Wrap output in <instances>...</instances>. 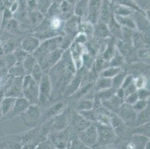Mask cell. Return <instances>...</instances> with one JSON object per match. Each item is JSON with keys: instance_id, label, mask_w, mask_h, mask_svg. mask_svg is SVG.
Here are the masks:
<instances>
[{"instance_id": "4fadbf2b", "label": "cell", "mask_w": 150, "mask_h": 149, "mask_svg": "<svg viewBox=\"0 0 150 149\" xmlns=\"http://www.w3.org/2000/svg\"><path fill=\"white\" fill-rule=\"evenodd\" d=\"M100 102H102V105L105 107L106 110L115 113V111H117V113L118 112L120 107L123 103V99L114 94L107 100L101 101Z\"/></svg>"}, {"instance_id": "74e56055", "label": "cell", "mask_w": 150, "mask_h": 149, "mask_svg": "<svg viewBox=\"0 0 150 149\" xmlns=\"http://www.w3.org/2000/svg\"><path fill=\"white\" fill-rule=\"evenodd\" d=\"M133 11L134 10L132 8L120 5L117 8H115L114 14L120 15V16H131L133 13Z\"/></svg>"}, {"instance_id": "60d3db41", "label": "cell", "mask_w": 150, "mask_h": 149, "mask_svg": "<svg viewBox=\"0 0 150 149\" xmlns=\"http://www.w3.org/2000/svg\"><path fill=\"white\" fill-rule=\"evenodd\" d=\"M149 105V99H138L135 103L132 105V107L136 112H139L144 109Z\"/></svg>"}, {"instance_id": "816d5d0a", "label": "cell", "mask_w": 150, "mask_h": 149, "mask_svg": "<svg viewBox=\"0 0 150 149\" xmlns=\"http://www.w3.org/2000/svg\"><path fill=\"white\" fill-rule=\"evenodd\" d=\"M123 90H124V98L127 96V95H130V94L133 93L137 91V88H136V87L134 86V84L133 83L131 84L130 85L128 86V87H125V88L123 89Z\"/></svg>"}, {"instance_id": "9f6ffc18", "label": "cell", "mask_w": 150, "mask_h": 149, "mask_svg": "<svg viewBox=\"0 0 150 149\" xmlns=\"http://www.w3.org/2000/svg\"><path fill=\"white\" fill-rule=\"evenodd\" d=\"M4 97H5V90L1 89V90H0V102H2V100L3 99Z\"/></svg>"}, {"instance_id": "c3c4849f", "label": "cell", "mask_w": 150, "mask_h": 149, "mask_svg": "<svg viewBox=\"0 0 150 149\" xmlns=\"http://www.w3.org/2000/svg\"><path fill=\"white\" fill-rule=\"evenodd\" d=\"M2 46V49H3L4 54H9V53L13 52L15 50L16 47H15V44L11 42V41H8Z\"/></svg>"}, {"instance_id": "277c9868", "label": "cell", "mask_w": 150, "mask_h": 149, "mask_svg": "<svg viewBox=\"0 0 150 149\" xmlns=\"http://www.w3.org/2000/svg\"><path fill=\"white\" fill-rule=\"evenodd\" d=\"M20 116L25 126L35 127L40 118V110L38 105H31Z\"/></svg>"}, {"instance_id": "680465c9", "label": "cell", "mask_w": 150, "mask_h": 149, "mask_svg": "<svg viewBox=\"0 0 150 149\" xmlns=\"http://www.w3.org/2000/svg\"><path fill=\"white\" fill-rule=\"evenodd\" d=\"M4 54V52H3V49H2V46H0V56L3 55Z\"/></svg>"}, {"instance_id": "7dc6e473", "label": "cell", "mask_w": 150, "mask_h": 149, "mask_svg": "<svg viewBox=\"0 0 150 149\" xmlns=\"http://www.w3.org/2000/svg\"><path fill=\"white\" fill-rule=\"evenodd\" d=\"M137 100H138V96H137V91H136V92L133 93L123 98V102H125L126 104H129V105H133Z\"/></svg>"}, {"instance_id": "8fae6325", "label": "cell", "mask_w": 150, "mask_h": 149, "mask_svg": "<svg viewBox=\"0 0 150 149\" xmlns=\"http://www.w3.org/2000/svg\"><path fill=\"white\" fill-rule=\"evenodd\" d=\"M80 23V16L76 15L68 18L64 25V31L67 35L71 38L76 36L79 31Z\"/></svg>"}, {"instance_id": "db71d44e", "label": "cell", "mask_w": 150, "mask_h": 149, "mask_svg": "<svg viewBox=\"0 0 150 149\" xmlns=\"http://www.w3.org/2000/svg\"><path fill=\"white\" fill-rule=\"evenodd\" d=\"M133 76H131V75H128L127 74V76H125V79H124L123 82H122V85H121V88L125 89V87H128L129 85H130L131 84H132V83H133Z\"/></svg>"}, {"instance_id": "ba28073f", "label": "cell", "mask_w": 150, "mask_h": 149, "mask_svg": "<svg viewBox=\"0 0 150 149\" xmlns=\"http://www.w3.org/2000/svg\"><path fill=\"white\" fill-rule=\"evenodd\" d=\"M31 105L30 102L27 100L26 98L24 97H20V98H17L14 102V105H13L12 110L11 111L10 113L5 116L4 117L5 119H12L13 117H17V116H20L22 113L25 111L28 107Z\"/></svg>"}, {"instance_id": "f35d334b", "label": "cell", "mask_w": 150, "mask_h": 149, "mask_svg": "<svg viewBox=\"0 0 150 149\" xmlns=\"http://www.w3.org/2000/svg\"><path fill=\"white\" fill-rule=\"evenodd\" d=\"M116 2L118 4H120V5L122 6L128 7V8H130L132 9H133L134 11H140V12H144L142 10H140V8L137 6V4L134 2H133L132 0H115Z\"/></svg>"}, {"instance_id": "d4e9b609", "label": "cell", "mask_w": 150, "mask_h": 149, "mask_svg": "<svg viewBox=\"0 0 150 149\" xmlns=\"http://www.w3.org/2000/svg\"><path fill=\"white\" fill-rule=\"evenodd\" d=\"M37 63H38V61H37L36 58H35L33 54H27L26 57L22 61V65H23V69L25 70V75H30L31 70H32V69H33V67Z\"/></svg>"}, {"instance_id": "7c38bea8", "label": "cell", "mask_w": 150, "mask_h": 149, "mask_svg": "<svg viewBox=\"0 0 150 149\" xmlns=\"http://www.w3.org/2000/svg\"><path fill=\"white\" fill-rule=\"evenodd\" d=\"M40 40L35 36H28L23 39L21 48L28 54H32L40 46Z\"/></svg>"}, {"instance_id": "f6af8a7d", "label": "cell", "mask_w": 150, "mask_h": 149, "mask_svg": "<svg viewBox=\"0 0 150 149\" xmlns=\"http://www.w3.org/2000/svg\"><path fill=\"white\" fill-rule=\"evenodd\" d=\"M13 54L15 55L16 58H17V62H22L23 59L26 57L28 53L25 51H24L21 47L20 48H16L14 51L13 52Z\"/></svg>"}, {"instance_id": "8992f818", "label": "cell", "mask_w": 150, "mask_h": 149, "mask_svg": "<svg viewBox=\"0 0 150 149\" xmlns=\"http://www.w3.org/2000/svg\"><path fill=\"white\" fill-rule=\"evenodd\" d=\"M97 128L96 125L91 124L89 127L80 132L79 139L88 148L96 145L97 143Z\"/></svg>"}, {"instance_id": "5b68a950", "label": "cell", "mask_w": 150, "mask_h": 149, "mask_svg": "<svg viewBox=\"0 0 150 149\" xmlns=\"http://www.w3.org/2000/svg\"><path fill=\"white\" fill-rule=\"evenodd\" d=\"M38 85H39V104L46 103L51 97L52 90L51 81L47 72L43 74Z\"/></svg>"}, {"instance_id": "7402d4cb", "label": "cell", "mask_w": 150, "mask_h": 149, "mask_svg": "<svg viewBox=\"0 0 150 149\" xmlns=\"http://www.w3.org/2000/svg\"><path fill=\"white\" fill-rule=\"evenodd\" d=\"M114 18L117 22L122 27H126L131 29L136 30L137 27L134 21L132 16H120V15L114 14Z\"/></svg>"}, {"instance_id": "bcb514c9", "label": "cell", "mask_w": 150, "mask_h": 149, "mask_svg": "<svg viewBox=\"0 0 150 149\" xmlns=\"http://www.w3.org/2000/svg\"><path fill=\"white\" fill-rule=\"evenodd\" d=\"M12 17V12L11 11L10 9H5L4 11L3 16H2V25H1V28L2 29H4L5 28V25H7L8 22L11 19Z\"/></svg>"}, {"instance_id": "f907efd6", "label": "cell", "mask_w": 150, "mask_h": 149, "mask_svg": "<svg viewBox=\"0 0 150 149\" xmlns=\"http://www.w3.org/2000/svg\"><path fill=\"white\" fill-rule=\"evenodd\" d=\"M5 63H8V64L9 65V67H11L12 66L14 65L17 62V58L15 57V55L13 54V52L9 53V54H6V57H5Z\"/></svg>"}, {"instance_id": "4dcf8cb0", "label": "cell", "mask_w": 150, "mask_h": 149, "mask_svg": "<svg viewBox=\"0 0 150 149\" xmlns=\"http://www.w3.org/2000/svg\"><path fill=\"white\" fill-rule=\"evenodd\" d=\"M9 74L14 77H23L25 72L22 65V62H17L9 69Z\"/></svg>"}, {"instance_id": "ab89813d", "label": "cell", "mask_w": 150, "mask_h": 149, "mask_svg": "<svg viewBox=\"0 0 150 149\" xmlns=\"http://www.w3.org/2000/svg\"><path fill=\"white\" fill-rule=\"evenodd\" d=\"M136 129L134 131V133H138V134L144 135L149 137V122H147L144 125L136 126Z\"/></svg>"}, {"instance_id": "d590c367", "label": "cell", "mask_w": 150, "mask_h": 149, "mask_svg": "<svg viewBox=\"0 0 150 149\" xmlns=\"http://www.w3.org/2000/svg\"><path fill=\"white\" fill-rule=\"evenodd\" d=\"M78 113L81 114L84 118L88 119L91 122H94L96 121V117H97V112L94 110L93 109H91L88 110H83V111H79Z\"/></svg>"}, {"instance_id": "52a82bcc", "label": "cell", "mask_w": 150, "mask_h": 149, "mask_svg": "<svg viewBox=\"0 0 150 149\" xmlns=\"http://www.w3.org/2000/svg\"><path fill=\"white\" fill-rule=\"evenodd\" d=\"M117 114L122 119L125 124L129 125H135L137 112L134 110L131 105L123 102L120 107Z\"/></svg>"}, {"instance_id": "8d00e7d4", "label": "cell", "mask_w": 150, "mask_h": 149, "mask_svg": "<svg viewBox=\"0 0 150 149\" xmlns=\"http://www.w3.org/2000/svg\"><path fill=\"white\" fill-rule=\"evenodd\" d=\"M137 56L146 64H149V49L148 48L137 49Z\"/></svg>"}, {"instance_id": "603a6c76", "label": "cell", "mask_w": 150, "mask_h": 149, "mask_svg": "<svg viewBox=\"0 0 150 149\" xmlns=\"http://www.w3.org/2000/svg\"><path fill=\"white\" fill-rule=\"evenodd\" d=\"M65 105L64 102H59L54 104V105L51 106L50 108L47 110V111L45 113L46 119H51L57 115L60 114L62 112H64V110Z\"/></svg>"}, {"instance_id": "b9f144b4", "label": "cell", "mask_w": 150, "mask_h": 149, "mask_svg": "<svg viewBox=\"0 0 150 149\" xmlns=\"http://www.w3.org/2000/svg\"><path fill=\"white\" fill-rule=\"evenodd\" d=\"M133 84L136 87L137 90L138 89L145 88L147 84V80L144 76H138L137 78L133 79Z\"/></svg>"}, {"instance_id": "f1b7e54d", "label": "cell", "mask_w": 150, "mask_h": 149, "mask_svg": "<svg viewBox=\"0 0 150 149\" xmlns=\"http://www.w3.org/2000/svg\"><path fill=\"white\" fill-rule=\"evenodd\" d=\"M110 87H112V78L99 76V78L96 80V88L97 91L105 90Z\"/></svg>"}, {"instance_id": "6f0895ef", "label": "cell", "mask_w": 150, "mask_h": 149, "mask_svg": "<svg viewBox=\"0 0 150 149\" xmlns=\"http://www.w3.org/2000/svg\"><path fill=\"white\" fill-rule=\"evenodd\" d=\"M5 61H4L2 59H0V69L3 67V66H5Z\"/></svg>"}, {"instance_id": "7bdbcfd3", "label": "cell", "mask_w": 150, "mask_h": 149, "mask_svg": "<svg viewBox=\"0 0 150 149\" xmlns=\"http://www.w3.org/2000/svg\"><path fill=\"white\" fill-rule=\"evenodd\" d=\"M51 5L52 0H39V3H38L39 11L45 14V13H46V12L48 11L49 8L51 6Z\"/></svg>"}, {"instance_id": "1f68e13d", "label": "cell", "mask_w": 150, "mask_h": 149, "mask_svg": "<svg viewBox=\"0 0 150 149\" xmlns=\"http://www.w3.org/2000/svg\"><path fill=\"white\" fill-rule=\"evenodd\" d=\"M44 14L39 11H32L29 16L30 21L35 26L39 25L44 20Z\"/></svg>"}, {"instance_id": "11a10c76", "label": "cell", "mask_w": 150, "mask_h": 149, "mask_svg": "<svg viewBox=\"0 0 150 149\" xmlns=\"http://www.w3.org/2000/svg\"><path fill=\"white\" fill-rule=\"evenodd\" d=\"M17 22L15 20H13V19H11V20L8 22L6 25H5V28H6V29L8 30H13L15 29V28H17Z\"/></svg>"}, {"instance_id": "9c48e42d", "label": "cell", "mask_w": 150, "mask_h": 149, "mask_svg": "<svg viewBox=\"0 0 150 149\" xmlns=\"http://www.w3.org/2000/svg\"><path fill=\"white\" fill-rule=\"evenodd\" d=\"M101 5V0H89L88 2V20L93 25L99 21Z\"/></svg>"}, {"instance_id": "6da1fadb", "label": "cell", "mask_w": 150, "mask_h": 149, "mask_svg": "<svg viewBox=\"0 0 150 149\" xmlns=\"http://www.w3.org/2000/svg\"><path fill=\"white\" fill-rule=\"evenodd\" d=\"M62 36L54 37L43 40V43L40 44L38 49L32 53L38 62L43 61L50 52L61 48V43L63 40Z\"/></svg>"}, {"instance_id": "484cf974", "label": "cell", "mask_w": 150, "mask_h": 149, "mask_svg": "<svg viewBox=\"0 0 150 149\" xmlns=\"http://www.w3.org/2000/svg\"><path fill=\"white\" fill-rule=\"evenodd\" d=\"M124 63H125V58L116 48L114 55L108 61V64L105 66V67H108V66H120L121 67Z\"/></svg>"}, {"instance_id": "e575fe53", "label": "cell", "mask_w": 150, "mask_h": 149, "mask_svg": "<svg viewBox=\"0 0 150 149\" xmlns=\"http://www.w3.org/2000/svg\"><path fill=\"white\" fill-rule=\"evenodd\" d=\"M126 76H127V72L123 70L116 75L114 78H112V87H114L116 90L121 87V85Z\"/></svg>"}, {"instance_id": "4316f807", "label": "cell", "mask_w": 150, "mask_h": 149, "mask_svg": "<svg viewBox=\"0 0 150 149\" xmlns=\"http://www.w3.org/2000/svg\"><path fill=\"white\" fill-rule=\"evenodd\" d=\"M94 102L91 98H84L81 99L76 103V111H83V110H88L93 108Z\"/></svg>"}, {"instance_id": "681fc988", "label": "cell", "mask_w": 150, "mask_h": 149, "mask_svg": "<svg viewBox=\"0 0 150 149\" xmlns=\"http://www.w3.org/2000/svg\"><path fill=\"white\" fill-rule=\"evenodd\" d=\"M138 99H149V90L146 88L138 89L137 90Z\"/></svg>"}, {"instance_id": "83f0119b", "label": "cell", "mask_w": 150, "mask_h": 149, "mask_svg": "<svg viewBox=\"0 0 150 149\" xmlns=\"http://www.w3.org/2000/svg\"><path fill=\"white\" fill-rule=\"evenodd\" d=\"M122 70V69L120 66H108V67H105L101 71L99 76L112 78Z\"/></svg>"}, {"instance_id": "91938a15", "label": "cell", "mask_w": 150, "mask_h": 149, "mask_svg": "<svg viewBox=\"0 0 150 149\" xmlns=\"http://www.w3.org/2000/svg\"><path fill=\"white\" fill-rule=\"evenodd\" d=\"M2 117H3V115H2V110H1V108H0V119L2 118Z\"/></svg>"}, {"instance_id": "9a60e30c", "label": "cell", "mask_w": 150, "mask_h": 149, "mask_svg": "<svg viewBox=\"0 0 150 149\" xmlns=\"http://www.w3.org/2000/svg\"><path fill=\"white\" fill-rule=\"evenodd\" d=\"M72 123H73V128L76 131L81 132L88 127H89L93 122L88 121V119H86L85 118H84L81 114H79L77 112L76 113L73 114Z\"/></svg>"}, {"instance_id": "f5cc1de1", "label": "cell", "mask_w": 150, "mask_h": 149, "mask_svg": "<svg viewBox=\"0 0 150 149\" xmlns=\"http://www.w3.org/2000/svg\"><path fill=\"white\" fill-rule=\"evenodd\" d=\"M70 148H86L88 147L80 139H75L71 143Z\"/></svg>"}, {"instance_id": "e0dca14e", "label": "cell", "mask_w": 150, "mask_h": 149, "mask_svg": "<svg viewBox=\"0 0 150 149\" xmlns=\"http://www.w3.org/2000/svg\"><path fill=\"white\" fill-rule=\"evenodd\" d=\"M93 36L97 37L101 39H105V38L110 37L111 36V34L109 31L107 23L98 21L96 24H94L93 35Z\"/></svg>"}, {"instance_id": "44dd1931", "label": "cell", "mask_w": 150, "mask_h": 149, "mask_svg": "<svg viewBox=\"0 0 150 149\" xmlns=\"http://www.w3.org/2000/svg\"><path fill=\"white\" fill-rule=\"evenodd\" d=\"M16 98H17L5 96L2 100V102H0V108H1V110H2L3 117H5L8 113H11L12 108H13V105H14V102L16 100Z\"/></svg>"}, {"instance_id": "d6a6232c", "label": "cell", "mask_w": 150, "mask_h": 149, "mask_svg": "<svg viewBox=\"0 0 150 149\" xmlns=\"http://www.w3.org/2000/svg\"><path fill=\"white\" fill-rule=\"evenodd\" d=\"M134 30L122 26V40L124 43L132 46V35Z\"/></svg>"}, {"instance_id": "7a4b0ae2", "label": "cell", "mask_w": 150, "mask_h": 149, "mask_svg": "<svg viewBox=\"0 0 150 149\" xmlns=\"http://www.w3.org/2000/svg\"><path fill=\"white\" fill-rule=\"evenodd\" d=\"M23 95L31 105L39 104V85L30 75L23 76L22 85Z\"/></svg>"}, {"instance_id": "3957f363", "label": "cell", "mask_w": 150, "mask_h": 149, "mask_svg": "<svg viewBox=\"0 0 150 149\" xmlns=\"http://www.w3.org/2000/svg\"><path fill=\"white\" fill-rule=\"evenodd\" d=\"M97 128V143L96 145L105 146L113 143L115 140L116 133L110 125L98 123L96 125Z\"/></svg>"}, {"instance_id": "5bb4252c", "label": "cell", "mask_w": 150, "mask_h": 149, "mask_svg": "<svg viewBox=\"0 0 150 149\" xmlns=\"http://www.w3.org/2000/svg\"><path fill=\"white\" fill-rule=\"evenodd\" d=\"M68 124H69V121L67 117V115L64 114V112H62L60 114L53 117L52 128L58 132H61L67 128Z\"/></svg>"}, {"instance_id": "f546056e", "label": "cell", "mask_w": 150, "mask_h": 149, "mask_svg": "<svg viewBox=\"0 0 150 149\" xmlns=\"http://www.w3.org/2000/svg\"><path fill=\"white\" fill-rule=\"evenodd\" d=\"M93 28L94 25L88 20H86V21L81 22L80 23L79 31L84 33L88 36V40H89L93 35Z\"/></svg>"}, {"instance_id": "ee69618b", "label": "cell", "mask_w": 150, "mask_h": 149, "mask_svg": "<svg viewBox=\"0 0 150 149\" xmlns=\"http://www.w3.org/2000/svg\"><path fill=\"white\" fill-rule=\"evenodd\" d=\"M50 24L51 29L54 30V31H58L62 24V20L59 16H52L51 20H50Z\"/></svg>"}, {"instance_id": "2e32d148", "label": "cell", "mask_w": 150, "mask_h": 149, "mask_svg": "<svg viewBox=\"0 0 150 149\" xmlns=\"http://www.w3.org/2000/svg\"><path fill=\"white\" fill-rule=\"evenodd\" d=\"M109 123H110V126L114 130L116 135L121 134L124 131L125 124L118 115L115 114L114 113H110Z\"/></svg>"}, {"instance_id": "cb8c5ba5", "label": "cell", "mask_w": 150, "mask_h": 149, "mask_svg": "<svg viewBox=\"0 0 150 149\" xmlns=\"http://www.w3.org/2000/svg\"><path fill=\"white\" fill-rule=\"evenodd\" d=\"M149 116L150 111L149 105L145 108L137 113L135 126H139V125H144L145 123L149 122Z\"/></svg>"}, {"instance_id": "30bf717a", "label": "cell", "mask_w": 150, "mask_h": 149, "mask_svg": "<svg viewBox=\"0 0 150 149\" xmlns=\"http://www.w3.org/2000/svg\"><path fill=\"white\" fill-rule=\"evenodd\" d=\"M132 16L134 21L135 23L137 29L143 33H149V20L146 16L144 12L136 11L133 12Z\"/></svg>"}, {"instance_id": "ffe728a7", "label": "cell", "mask_w": 150, "mask_h": 149, "mask_svg": "<svg viewBox=\"0 0 150 149\" xmlns=\"http://www.w3.org/2000/svg\"><path fill=\"white\" fill-rule=\"evenodd\" d=\"M149 141V137L144 135L134 133L132 136V143L129 145L128 148H145L146 145Z\"/></svg>"}, {"instance_id": "d6986e66", "label": "cell", "mask_w": 150, "mask_h": 149, "mask_svg": "<svg viewBox=\"0 0 150 149\" xmlns=\"http://www.w3.org/2000/svg\"><path fill=\"white\" fill-rule=\"evenodd\" d=\"M115 46L119 52L123 56L124 58H131L133 57V46L126 44L121 39H117V41L115 43Z\"/></svg>"}, {"instance_id": "ac0fdd59", "label": "cell", "mask_w": 150, "mask_h": 149, "mask_svg": "<svg viewBox=\"0 0 150 149\" xmlns=\"http://www.w3.org/2000/svg\"><path fill=\"white\" fill-rule=\"evenodd\" d=\"M107 25L111 35L117 39L122 38V26L115 20L114 14L110 15Z\"/></svg>"}, {"instance_id": "836d02e7", "label": "cell", "mask_w": 150, "mask_h": 149, "mask_svg": "<svg viewBox=\"0 0 150 149\" xmlns=\"http://www.w3.org/2000/svg\"><path fill=\"white\" fill-rule=\"evenodd\" d=\"M44 73V71L43 70V69H42L40 64L37 63L35 65V66L33 67V69H32V70H31V73H30V76L33 78L38 82V84H39V82L40 81Z\"/></svg>"}]
</instances>
